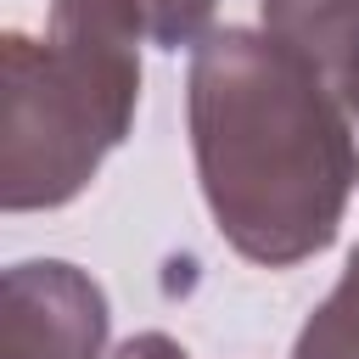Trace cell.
Listing matches in <instances>:
<instances>
[{
	"mask_svg": "<svg viewBox=\"0 0 359 359\" xmlns=\"http://www.w3.org/2000/svg\"><path fill=\"white\" fill-rule=\"evenodd\" d=\"M185 123L208 213L247 264L292 269L337 241L359 151L292 45L269 28H213L191 50Z\"/></svg>",
	"mask_w": 359,
	"mask_h": 359,
	"instance_id": "6da1fadb",
	"label": "cell"
},
{
	"mask_svg": "<svg viewBox=\"0 0 359 359\" xmlns=\"http://www.w3.org/2000/svg\"><path fill=\"white\" fill-rule=\"evenodd\" d=\"M140 6L50 0L45 39H0V208H67L135 129Z\"/></svg>",
	"mask_w": 359,
	"mask_h": 359,
	"instance_id": "7a4b0ae2",
	"label": "cell"
},
{
	"mask_svg": "<svg viewBox=\"0 0 359 359\" xmlns=\"http://www.w3.org/2000/svg\"><path fill=\"white\" fill-rule=\"evenodd\" d=\"M112 309L67 258H22L0 275V359H101Z\"/></svg>",
	"mask_w": 359,
	"mask_h": 359,
	"instance_id": "3957f363",
	"label": "cell"
},
{
	"mask_svg": "<svg viewBox=\"0 0 359 359\" xmlns=\"http://www.w3.org/2000/svg\"><path fill=\"white\" fill-rule=\"evenodd\" d=\"M258 6L264 28L314 67L359 151V0H258Z\"/></svg>",
	"mask_w": 359,
	"mask_h": 359,
	"instance_id": "277c9868",
	"label": "cell"
},
{
	"mask_svg": "<svg viewBox=\"0 0 359 359\" xmlns=\"http://www.w3.org/2000/svg\"><path fill=\"white\" fill-rule=\"evenodd\" d=\"M292 359H359V247L348 252L342 280L303 320V331L292 342Z\"/></svg>",
	"mask_w": 359,
	"mask_h": 359,
	"instance_id": "5b68a950",
	"label": "cell"
},
{
	"mask_svg": "<svg viewBox=\"0 0 359 359\" xmlns=\"http://www.w3.org/2000/svg\"><path fill=\"white\" fill-rule=\"evenodd\" d=\"M140 6V22H146V39L157 50H196L213 28V6L219 0H135Z\"/></svg>",
	"mask_w": 359,
	"mask_h": 359,
	"instance_id": "8992f818",
	"label": "cell"
},
{
	"mask_svg": "<svg viewBox=\"0 0 359 359\" xmlns=\"http://www.w3.org/2000/svg\"><path fill=\"white\" fill-rule=\"evenodd\" d=\"M112 359H191V353H185L168 331H140V337H129Z\"/></svg>",
	"mask_w": 359,
	"mask_h": 359,
	"instance_id": "52a82bcc",
	"label": "cell"
}]
</instances>
